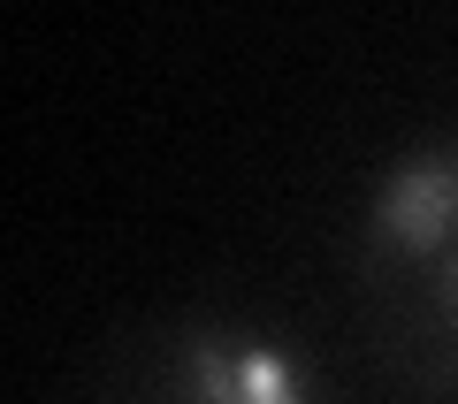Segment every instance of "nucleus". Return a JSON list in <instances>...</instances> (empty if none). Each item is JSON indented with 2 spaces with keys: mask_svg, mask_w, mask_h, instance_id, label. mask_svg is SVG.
Returning <instances> with one entry per match:
<instances>
[{
  "mask_svg": "<svg viewBox=\"0 0 458 404\" xmlns=\"http://www.w3.org/2000/svg\"><path fill=\"white\" fill-rule=\"evenodd\" d=\"M367 282L412 351L458 382V138L382 176L367 206Z\"/></svg>",
  "mask_w": 458,
  "mask_h": 404,
  "instance_id": "nucleus-1",
  "label": "nucleus"
},
{
  "mask_svg": "<svg viewBox=\"0 0 458 404\" xmlns=\"http://www.w3.org/2000/svg\"><path fill=\"white\" fill-rule=\"evenodd\" d=\"M107 404H306V382L260 336H176L146 366H123Z\"/></svg>",
  "mask_w": 458,
  "mask_h": 404,
  "instance_id": "nucleus-2",
  "label": "nucleus"
}]
</instances>
